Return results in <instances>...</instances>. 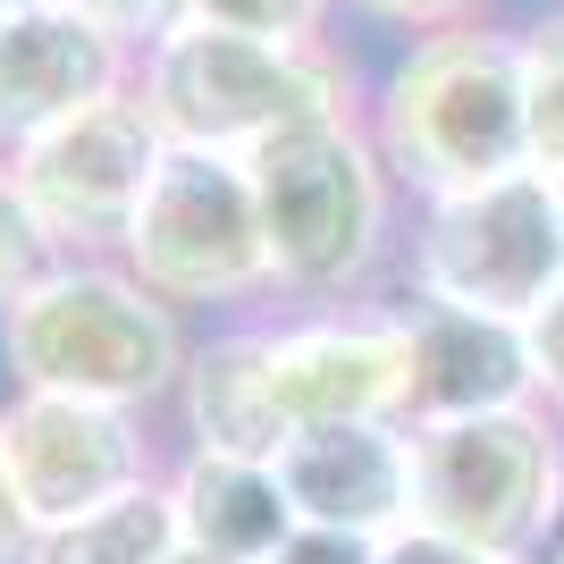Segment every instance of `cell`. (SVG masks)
Instances as JSON below:
<instances>
[{
    "label": "cell",
    "instance_id": "cell-28",
    "mask_svg": "<svg viewBox=\"0 0 564 564\" xmlns=\"http://www.w3.org/2000/svg\"><path fill=\"white\" fill-rule=\"evenodd\" d=\"M0 25H9V9H0Z\"/></svg>",
    "mask_w": 564,
    "mask_h": 564
},
{
    "label": "cell",
    "instance_id": "cell-18",
    "mask_svg": "<svg viewBox=\"0 0 564 564\" xmlns=\"http://www.w3.org/2000/svg\"><path fill=\"white\" fill-rule=\"evenodd\" d=\"M51 236H43V219L25 212V194H18V177H9V161H0V304L18 295V286H34L51 270Z\"/></svg>",
    "mask_w": 564,
    "mask_h": 564
},
{
    "label": "cell",
    "instance_id": "cell-19",
    "mask_svg": "<svg viewBox=\"0 0 564 564\" xmlns=\"http://www.w3.org/2000/svg\"><path fill=\"white\" fill-rule=\"evenodd\" d=\"M337 0H203L212 25H236V34H270V43H321Z\"/></svg>",
    "mask_w": 564,
    "mask_h": 564
},
{
    "label": "cell",
    "instance_id": "cell-4",
    "mask_svg": "<svg viewBox=\"0 0 564 564\" xmlns=\"http://www.w3.org/2000/svg\"><path fill=\"white\" fill-rule=\"evenodd\" d=\"M253 203L270 236V286H329L362 279L388 236V161L362 118H312L253 152Z\"/></svg>",
    "mask_w": 564,
    "mask_h": 564
},
{
    "label": "cell",
    "instance_id": "cell-9",
    "mask_svg": "<svg viewBox=\"0 0 564 564\" xmlns=\"http://www.w3.org/2000/svg\"><path fill=\"white\" fill-rule=\"evenodd\" d=\"M0 464H9V489L34 531H59V522L152 480V447H143L127 404L43 397V388L0 397Z\"/></svg>",
    "mask_w": 564,
    "mask_h": 564
},
{
    "label": "cell",
    "instance_id": "cell-25",
    "mask_svg": "<svg viewBox=\"0 0 564 564\" xmlns=\"http://www.w3.org/2000/svg\"><path fill=\"white\" fill-rule=\"evenodd\" d=\"M25 547H34V522H25L18 489H9V464H0V564H25Z\"/></svg>",
    "mask_w": 564,
    "mask_h": 564
},
{
    "label": "cell",
    "instance_id": "cell-1",
    "mask_svg": "<svg viewBox=\"0 0 564 564\" xmlns=\"http://www.w3.org/2000/svg\"><path fill=\"white\" fill-rule=\"evenodd\" d=\"M0 371H9V388L135 413L152 397H177V371H186L177 304H161L110 253H68L0 304Z\"/></svg>",
    "mask_w": 564,
    "mask_h": 564
},
{
    "label": "cell",
    "instance_id": "cell-8",
    "mask_svg": "<svg viewBox=\"0 0 564 564\" xmlns=\"http://www.w3.org/2000/svg\"><path fill=\"white\" fill-rule=\"evenodd\" d=\"M161 127L143 118L135 85L110 101H94V110L59 118V127H43V135H25L18 152H0L9 161V177H18L25 212L43 219L51 253H110L127 245V219L143 212V194H152V169H161Z\"/></svg>",
    "mask_w": 564,
    "mask_h": 564
},
{
    "label": "cell",
    "instance_id": "cell-21",
    "mask_svg": "<svg viewBox=\"0 0 564 564\" xmlns=\"http://www.w3.org/2000/svg\"><path fill=\"white\" fill-rule=\"evenodd\" d=\"M354 9L379 25H404V34H438V25H471L489 0H354Z\"/></svg>",
    "mask_w": 564,
    "mask_h": 564
},
{
    "label": "cell",
    "instance_id": "cell-27",
    "mask_svg": "<svg viewBox=\"0 0 564 564\" xmlns=\"http://www.w3.org/2000/svg\"><path fill=\"white\" fill-rule=\"evenodd\" d=\"M0 9L18 18V9H85V0H0Z\"/></svg>",
    "mask_w": 564,
    "mask_h": 564
},
{
    "label": "cell",
    "instance_id": "cell-26",
    "mask_svg": "<svg viewBox=\"0 0 564 564\" xmlns=\"http://www.w3.org/2000/svg\"><path fill=\"white\" fill-rule=\"evenodd\" d=\"M169 564H228V556H212V547H186V540H177V556H169Z\"/></svg>",
    "mask_w": 564,
    "mask_h": 564
},
{
    "label": "cell",
    "instance_id": "cell-15",
    "mask_svg": "<svg viewBox=\"0 0 564 564\" xmlns=\"http://www.w3.org/2000/svg\"><path fill=\"white\" fill-rule=\"evenodd\" d=\"M169 506H177V531L186 547H212L228 564H270L295 540V506L279 489V464H253V455H203L169 471Z\"/></svg>",
    "mask_w": 564,
    "mask_h": 564
},
{
    "label": "cell",
    "instance_id": "cell-10",
    "mask_svg": "<svg viewBox=\"0 0 564 564\" xmlns=\"http://www.w3.org/2000/svg\"><path fill=\"white\" fill-rule=\"evenodd\" d=\"M279 489L295 506V522L388 547L397 531H413V438L397 422L304 430L279 447Z\"/></svg>",
    "mask_w": 564,
    "mask_h": 564
},
{
    "label": "cell",
    "instance_id": "cell-11",
    "mask_svg": "<svg viewBox=\"0 0 564 564\" xmlns=\"http://www.w3.org/2000/svg\"><path fill=\"white\" fill-rule=\"evenodd\" d=\"M404 413L413 430L430 422H471V413H514L540 379H531V337L514 321L489 312H455V304H404Z\"/></svg>",
    "mask_w": 564,
    "mask_h": 564
},
{
    "label": "cell",
    "instance_id": "cell-16",
    "mask_svg": "<svg viewBox=\"0 0 564 564\" xmlns=\"http://www.w3.org/2000/svg\"><path fill=\"white\" fill-rule=\"evenodd\" d=\"M177 540H186V531H177L169 480H143V489L110 497V506L59 522V531H34L25 564H169Z\"/></svg>",
    "mask_w": 564,
    "mask_h": 564
},
{
    "label": "cell",
    "instance_id": "cell-14",
    "mask_svg": "<svg viewBox=\"0 0 564 564\" xmlns=\"http://www.w3.org/2000/svg\"><path fill=\"white\" fill-rule=\"evenodd\" d=\"M177 413H186V438L203 455L279 464L286 413H279V388H270V329H236V337L194 346L186 371H177Z\"/></svg>",
    "mask_w": 564,
    "mask_h": 564
},
{
    "label": "cell",
    "instance_id": "cell-23",
    "mask_svg": "<svg viewBox=\"0 0 564 564\" xmlns=\"http://www.w3.org/2000/svg\"><path fill=\"white\" fill-rule=\"evenodd\" d=\"M379 564H514V556H489V547H464V540H447V531H397V540L379 547Z\"/></svg>",
    "mask_w": 564,
    "mask_h": 564
},
{
    "label": "cell",
    "instance_id": "cell-7",
    "mask_svg": "<svg viewBox=\"0 0 564 564\" xmlns=\"http://www.w3.org/2000/svg\"><path fill=\"white\" fill-rule=\"evenodd\" d=\"M118 261L135 270L161 304H236L270 286V236H261L253 169L228 152L169 143L152 169L143 212L127 219Z\"/></svg>",
    "mask_w": 564,
    "mask_h": 564
},
{
    "label": "cell",
    "instance_id": "cell-13",
    "mask_svg": "<svg viewBox=\"0 0 564 564\" xmlns=\"http://www.w3.org/2000/svg\"><path fill=\"white\" fill-rule=\"evenodd\" d=\"M270 388H279L286 438L329 422H388L404 413V337L388 321H295L270 329Z\"/></svg>",
    "mask_w": 564,
    "mask_h": 564
},
{
    "label": "cell",
    "instance_id": "cell-12",
    "mask_svg": "<svg viewBox=\"0 0 564 564\" xmlns=\"http://www.w3.org/2000/svg\"><path fill=\"white\" fill-rule=\"evenodd\" d=\"M127 85H135V59L101 34L94 9H18L0 25V152Z\"/></svg>",
    "mask_w": 564,
    "mask_h": 564
},
{
    "label": "cell",
    "instance_id": "cell-24",
    "mask_svg": "<svg viewBox=\"0 0 564 564\" xmlns=\"http://www.w3.org/2000/svg\"><path fill=\"white\" fill-rule=\"evenodd\" d=\"M270 564H379V547L346 540V531H312V522H295V540H286Z\"/></svg>",
    "mask_w": 564,
    "mask_h": 564
},
{
    "label": "cell",
    "instance_id": "cell-30",
    "mask_svg": "<svg viewBox=\"0 0 564 564\" xmlns=\"http://www.w3.org/2000/svg\"><path fill=\"white\" fill-rule=\"evenodd\" d=\"M556 564H564V556H556Z\"/></svg>",
    "mask_w": 564,
    "mask_h": 564
},
{
    "label": "cell",
    "instance_id": "cell-17",
    "mask_svg": "<svg viewBox=\"0 0 564 564\" xmlns=\"http://www.w3.org/2000/svg\"><path fill=\"white\" fill-rule=\"evenodd\" d=\"M514 43H522V143H531V169L564 177V9L531 18Z\"/></svg>",
    "mask_w": 564,
    "mask_h": 564
},
{
    "label": "cell",
    "instance_id": "cell-22",
    "mask_svg": "<svg viewBox=\"0 0 564 564\" xmlns=\"http://www.w3.org/2000/svg\"><path fill=\"white\" fill-rule=\"evenodd\" d=\"M522 337H531V379L564 404V286L531 312V321H522Z\"/></svg>",
    "mask_w": 564,
    "mask_h": 564
},
{
    "label": "cell",
    "instance_id": "cell-29",
    "mask_svg": "<svg viewBox=\"0 0 564 564\" xmlns=\"http://www.w3.org/2000/svg\"><path fill=\"white\" fill-rule=\"evenodd\" d=\"M556 194H564V177H556Z\"/></svg>",
    "mask_w": 564,
    "mask_h": 564
},
{
    "label": "cell",
    "instance_id": "cell-5",
    "mask_svg": "<svg viewBox=\"0 0 564 564\" xmlns=\"http://www.w3.org/2000/svg\"><path fill=\"white\" fill-rule=\"evenodd\" d=\"M413 279L430 304L489 312V321H531L564 286V194L540 169L489 177L464 194H430L422 236H413Z\"/></svg>",
    "mask_w": 564,
    "mask_h": 564
},
{
    "label": "cell",
    "instance_id": "cell-20",
    "mask_svg": "<svg viewBox=\"0 0 564 564\" xmlns=\"http://www.w3.org/2000/svg\"><path fill=\"white\" fill-rule=\"evenodd\" d=\"M101 18V34H110L127 59H143V51H161L177 25H194L203 18V0H85Z\"/></svg>",
    "mask_w": 564,
    "mask_h": 564
},
{
    "label": "cell",
    "instance_id": "cell-6",
    "mask_svg": "<svg viewBox=\"0 0 564 564\" xmlns=\"http://www.w3.org/2000/svg\"><path fill=\"white\" fill-rule=\"evenodd\" d=\"M556 497H564V455L531 404L413 430V522L422 531H447L489 556H522L531 540L556 531L564 514Z\"/></svg>",
    "mask_w": 564,
    "mask_h": 564
},
{
    "label": "cell",
    "instance_id": "cell-2",
    "mask_svg": "<svg viewBox=\"0 0 564 564\" xmlns=\"http://www.w3.org/2000/svg\"><path fill=\"white\" fill-rule=\"evenodd\" d=\"M371 143L388 161V177L422 186V203L531 169V143H522V43L489 18L413 34L397 51V68L379 76Z\"/></svg>",
    "mask_w": 564,
    "mask_h": 564
},
{
    "label": "cell",
    "instance_id": "cell-3",
    "mask_svg": "<svg viewBox=\"0 0 564 564\" xmlns=\"http://www.w3.org/2000/svg\"><path fill=\"white\" fill-rule=\"evenodd\" d=\"M135 101L161 127V143L253 161L286 127L354 118V68L329 43H270V34L194 18L135 59Z\"/></svg>",
    "mask_w": 564,
    "mask_h": 564
}]
</instances>
